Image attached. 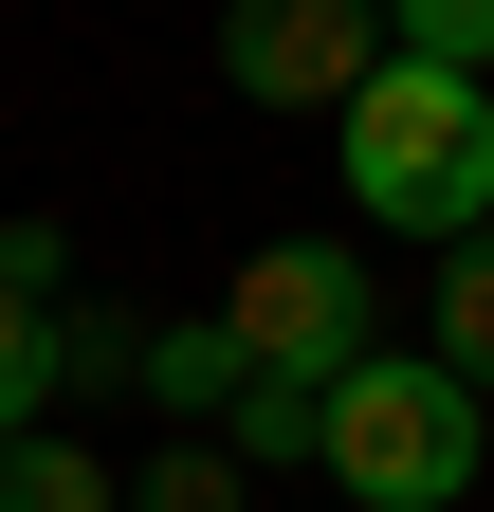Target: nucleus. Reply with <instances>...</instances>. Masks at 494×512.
<instances>
[{
  "label": "nucleus",
  "mask_w": 494,
  "mask_h": 512,
  "mask_svg": "<svg viewBox=\"0 0 494 512\" xmlns=\"http://www.w3.org/2000/svg\"><path fill=\"white\" fill-rule=\"evenodd\" d=\"M220 458L238 476H312L330 458V384H238V403H220Z\"/></svg>",
  "instance_id": "39448f33"
},
{
  "label": "nucleus",
  "mask_w": 494,
  "mask_h": 512,
  "mask_svg": "<svg viewBox=\"0 0 494 512\" xmlns=\"http://www.w3.org/2000/svg\"><path fill=\"white\" fill-rule=\"evenodd\" d=\"M37 403H55V311L0 293V439H37Z\"/></svg>",
  "instance_id": "9d476101"
},
{
  "label": "nucleus",
  "mask_w": 494,
  "mask_h": 512,
  "mask_svg": "<svg viewBox=\"0 0 494 512\" xmlns=\"http://www.w3.org/2000/svg\"><path fill=\"white\" fill-rule=\"evenodd\" d=\"M238 494H257V476H238L220 439H165V458L129 476V512H238Z\"/></svg>",
  "instance_id": "1a4fd4ad"
},
{
  "label": "nucleus",
  "mask_w": 494,
  "mask_h": 512,
  "mask_svg": "<svg viewBox=\"0 0 494 512\" xmlns=\"http://www.w3.org/2000/svg\"><path fill=\"white\" fill-rule=\"evenodd\" d=\"M55 275H74V256H55V220H0V293H19V311H55Z\"/></svg>",
  "instance_id": "9b49d317"
},
{
  "label": "nucleus",
  "mask_w": 494,
  "mask_h": 512,
  "mask_svg": "<svg viewBox=\"0 0 494 512\" xmlns=\"http://www.w3.org/2000/svg\"><path fill=\"white\" fill-rule=\"evenodd\" d=\"M220 74L257 92V110H348L366 74H385V19H366V0H238V19H220Z\"/></svg>",
  "instance_id": "20e7f679"
},
{
  "label": "nucleus",
  "mask_w": 494,
  "mask_h": 512,
  "mask_svg": "<svg viewBox=\"0 0 494 512\" xmlns=\"http://www.w3.org/2000/svg\"><path fill=\"white\" fill-rule=\"evenodd\" d=\"M0 512H129V476H110L92 439L37 421V439H0Z\"/></svg>",
  "instance_id": "0eeeda50"
},
{
  "label": "nucleus",
  "mask_w": 494,
  "mask_h": 512,
  "mask_svg": "<svg viewBox=\"0 0 494 512\" xmlns=\"http://www.w3.org/2000/svg\"><path fill=\"white\" fill-rule=\"evenodd\" d=\"M348 512H458L476 494V384H440L421 348H366L330 384V458H312Z\"/></svg>",
  "instance_id": "f03ea898"
},
{
  "label": "nucleus",
  "mask_w": 494,
  "mask_h": 512,
  "mask_svg": "<svg viewBox=\"0 0 494 512\" xmlns=\"http://www.w3.org/2000/svg\"><path fill=\"white\" fill-rule=\"evenodd\" d=\"M366 256L348 238H275V256H238V293H220V348H238V384H348L366 366Z\"/></svg>",
  "instance_id": "7ed1b4c3"
},
{
  "label": "nucleus",
  "mask_w": 494,
  "mask_h": 512,
  "mask_svg": "<svg viewBox=\"0 0 494 512\" xmlns=\"http://www.w3.org/2000/svg\"><path fill=\"white\" fill-rule=\"evenodd\" d=\"M129 384L165 403V439H202V421L238 403V348H220V311H183V330H147V366H129Z\"/></svg>",
  "instance_id": "423d86ee"
},
{
  "label": "nucleus",
  "mask_w": 494,
  "mask_h": 512,
  "mask_svg": "<svg viewBox=\"0 0 494 512\" xmlns=\"http://www.w3.org/2000/svg\"><path fill=\"white\" fill-rule=\"evenodd\" d=\"M330 147H348V202L385 220V238H494V92H458V74H366L348 110H330Z\"/></svg>",
  "instance_id": "f257e3e1"
},
{
  "label": "nucleus",
  "mask_w": 494,
  "mask_h": 512,
  "mask_svg": "<svg viewBox=\"0 0 494 512\" xmlns=\"http://www.w3.org/2000/svg\"><path fill=\"white\" fill-rule=\"evenodd\" d=\"M421 311H440V348H421V366H440V384H476V403H494V238H458V256H440V293H421Z\"/></svg>",
  "instance_id": "6e6552de"
}]
</instances>
